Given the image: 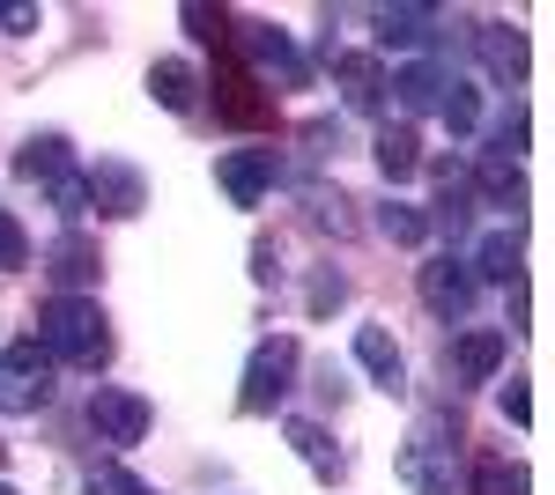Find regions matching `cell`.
<instances>
[{
	"mask_svg": "<svg viewBox=\"0 0 555 495\" xmlns=\"http://www.w3.org/2000/svg\"><path fill=\"white\" fill-rule=\"evenodd\" d=\"M467 207H474V193H467V178H437V214H429V230H460L467 222Z\"/></svg>",
	"mask_w": 555,
	"mask_h": 495,
	"instance_id": "cell-27",
	"label": "cell"
},
{
	"mask_svg": "<svg viewBox=\"0 0 555 495\" xmlns=\"http://www.w3.org/2000/svg\"><path fill=\"white\" fill-rule=\"evenodd\" d=\"M149 421H156V407H149L141 392H127V385H96V392H89V429H96V444H112V452H133V444L149 437Z\"/></svg>",
	"mask_w": 555,
	"mask_h": 495,
	"instance_id": "cell-6",
	"label": "cell"
},
{
	"mask_svg": "<svg viewBox=\"0 0 555 495\" xmlns=\"http://www.w3.org/2000/svg\"><path fill=\"white\" fill-rule=\"evenodd\" d=\"M0 30H8V38H30V30H38V8H30V0H0Z\"/></svg>",
	"mask_w": 555,
	"mask_h": 495,
	"instance_id": "cell-34",
	"label": "cell"
},
{
	"mask_svg": "<svg viewBox=\"0 0 555 495\" xmlns=\"http://www.w3.org/2000/svg\"><path fill=\"white\" fill-rule=\"evenodd\" d=\"M467 193H474L481 207H504V214L518 222V207H526V170H518V164H496V156H481V164H474V178H467Z\"/></svg>",
	"mask_w": 555,
	"mask_h": 495,
	"instance_id": "cell-16",
	"label": "cell"
},
{
	"mask_svg": "<svg viewBox=\"0 0 555 495\" xmlns=\"http://www.w3.org/2000/svg\"><path fill=\"white\" fill-rule=\"evenodd\" d=\"M378 237L415 251V245H429V214H423V207H408V200H385L378 207Z\"/></svg>",
	"mask_w": 555,
	"mask_h": 495,
	"instance_id": "cell-24",
	"label": "cell"
},
{
	"mask_svg": "<svg viewBox=\"0 0 555 495\" xmlns=\"http://www.w3.org/2000/svg\"><path fill=\"white\" fill-rule=\"evenodd\" d=\"M44 274H52V282H60V296H82L89 282H96V274H104V259H96V245H89L82 230H67V237H52V245H44V259H38Z\"/></svg>",
	"mask_w": 555,
	"mask_h": 495,
	"instance_id": "cell-11",
	"label": "cell"
},
{
	"mask_svg": "<svg viewBox=\"0 0 555 495\" xmlns=\"http://www.w3.org/2000/svg\"><path fill=\"white\" fill-rule=\"evenodd\" d=\"M141 495H156V489H141Z\"/></svg>",
	"mask_w": 555,
	"mask_h": 495,
	"instance_id": "cell-39",
	"label": "cell"
},
{
	"mask_svg": "<svg viewBox=\"0 0 555 495\" xmlns=\"http://www.w3.org/2000/svg\"><path fill=\"white\" fill-rule=\"evenodd\" d=\"M415 289H423L429 318H444V326H460V318L474 311V296H481V282H474V266H467V259H452V251H437V259L423 266V282H415Z\"/></svg>",
	"mask_w": 555,
	"mask_h": 495,
	"instance_id": "cell-7",
	"label": "cell"
},
{
	"mask_svg": "<svg viewBox=\"0 0 555 495\" xmlns=\"http://www.w3.org/2000/svg\"><path fill=\"white\" fill-rule=\"evenodd\" d=\"M67 148H75L67 133H30V141H23V156H15V170H23V178H38V185H52L60 170H75Z\"/></svg>",
	"mask_w": 555,
	"mask_h": 495,
	"instance_id": "cell-23",
	"label": "cell"
},
{
	"mask_svg": "<svg viewBox=\"0 0 555 495\" xmlns=\"http://www.w3.org/2000/svg\"><path fill=\"white\" fill-rule=\"evenodd\" d=\"M467 495H526V466H512V458H474V489Z\"/></svg>",
	"mask_w": 555,
	"mask_h": 495,
	"instance_id": "cell-25",
	"label": "cell"
},
{
	"mask_svg": "<svg viewBox=\"0 0 555 495\" xmlns=\"http://www.w3.org/2000/svg\"><path fill=\"white\" fill-rule=\"evenodd\" d=\"M0 495H15V481H0Z\"/></svg>",
	"mask_w": 555,
	"mask_h": 495,
	"instance_id": "cell-37",
	"label": "cell"
},
{
	"mask_svg": "<svg viewBox=\"0 0 555 495\" xmlns=\"http://www.w3.org/2000/svg\"><path fill=\"white\" fill-rule=\"evenodd\" d=\"M437 112H444V126H452V133H474V126H481V89L452 75V82H444V96H437Z\"/></svg>",
	"mask_w": 555,
	"mask_h": 495,
	"instance_id": "cell-26",
	"label": "cell"
},
{
	"mask_svg": "<svg viewBox=\"0 0 555 495\" xmlns=\"http://www.w3.org/2000/svg\"><path fill=\"white\" fill-rule=\"evenodd\" d=\"M30 340L52 355V370H104L112 363V318L96 311V296H52Z\"/></svg>",
	"mask_w": 555,
	"mask_h": 495,
	"instance_id": "cell-1",
	"label": "cell"
},
{
	"mask_svg": "<svg viewBox=\"0 0 555 495\" xmlns=\"http://www.w3.org/2000/svg\"><path fill=\"white\" fill-rule=\"evenodd\" d=\"M504 348H512L504 326H474V333H460V348H452V370L467 377V385H489V377L504 370Z\"/></svg>",
	"mask_w": 555,
	"mask_h": 495,
	"instance_id": "cell-15",
	"label": "cell"
},
{
	"mask_svg": "<svg viewBox=\"0 0 555 495\" xmlns=\"http://www.w3.org/2000/svg\"><path fill=\"white\" fill-rule=\"evenodd\" d=\"M15 266H30V237H23V222L0 207V274H15Z\"/></svg>",
	"mask_w": 555,
	"mask_h": 495,
	"instance_id": "cell-32",
	"label": "cell"
},
{
	"mask_svg": "<svg viewBox=\"0 0 555 495\" xmlns=\"http://www.w3.org/2000/svg\"><path fill=\"white\" fill-rule=\"evenodd\" d=\"M178 23H185L201 44H215L222 30H230V15H222V8H208V0H185V8H178Z\"/></svg>",
	"mask_w": 555,
	"mask_h": 495,
	"instance_id": "cell-31",
	"label": "cell"
},
{
	"mask_svg": "<svg viewBox=\"0 0 555 495\" xmlns=\"http://www.w3.org/2000/svg\"><path fill=\"white\" fill-rule=\"evenodd\" d=\"M82 178H89V207H104V214H119V222L149 207V185H141V170L119 164V156H96Z\"/></svg>",
	"mask_w": 555,
	"mask_h": 495,
	"instance_id": "cell-9",
	"label": "cell"
},
{
	"mask_svg": "<svg viewBox=\"0 0 555 495\" xmlns=\"http://www.w3.org/2000/svg\"><path fill=\"white\" fill-rule=\"evenodd\" d=\"M489 141H496V148H489L496 164H518V148H526V104H518V96H512V112L496 119V133H489Z\"/></svg>",
	"mask_w": 555,
	"mask_h": 495,
	"instance_id": "cell-30",
	"label": "cell"
},
{
	"mask_svg": "<svg viewBox=\"0 0 555 495\" xmlns=\"http://www.w3.org/2000/svg\"><path fill=\"white\" fill-rule=\"evenodd\" d=\"M44 407H52V355L23 333L0 348V414H44Z\"/></svg>",
	"mask_w": 555,
	"mask_h": 495,
	"instance_id": "cell-4",
	"label": "cell"
},
{
	"mask_svg": "<svg viewBox=\"0 0 555 495\" xmlns=\"http://www.w3.org/2000/svg\"><path fill=\"white\" fill-rule=\"evenodd\" d=\"M282 437L297 444V458H304V466H311V473H319V481H326V489H334V481H341V473H348V458L334 452V437H326L319 421H304V414H289V421H282Z\"/></svg>",
	"mask_w": 555,
	"mask_h": 495,
	"instance_id": "cell-17",
	"label": "cell"
},
{
	"mask_svg": "<svg viewBox=\"0 0 555 495\" xmlns=\"http://www.w3.org/2000/svg\"><path fill=\"white\" fill-rule=\"evenodd\" d=\"M334 89H341L348 112H378L385 104V60L378 52H341L334 60Z\"/></svg>",
	"mask_w": 555,
	"mask_h": 495,
	"instance_id": "cell-14",
	"label": "cell"
},
{
	"mask_svg": "<svg viewBox=\"0 0 555 495\" xmlns=\"http://www.w3.org/2000/svg\"><path fill=\"white\" fill-rule=\"evenodd\" d=\"M444 82H452V75H444L437 60H408V67H392V75H385V89L400 96V112H437Z\"/></svg>",
	"mask_w": 555,
	"mask_h": 495,
	"instance_id": "cell-18",
	"label": "cell"
},
{
	"mask_svg": "<svg viewBox=\"0 0 555 495\" xmlns=\"http://www.w3.org/2000/svg\"><path fill=\"white\" fill-rule=\"evenodd\" d=\"M237 44H245V60H253L245 75L282 82V89H311V60L289 44V30H274V23H237Z\"/></svg>",
	"mask_w": 555,
	"mask_h": 495,
	"instance_id": "cell-5",
	"label": "cell"
},
{
	"mask_svg": "<svg viewBox=\"0 0 555 495\" xmlns=\"http://www.w3.org/2000/svg\"><path fill=\"white\" fill-rule=\"evenodd\" d=\"M474 282H518V222H504V230H489L481 245H474Z\"/></svg>",
	"mask_w": 555,
	"mask_h": 495,
	"instance_id": "cell-22",
	"label": "cell"
},
{
	"mask_svg": "<svg viewBox=\"0 0 555 495\" xmlns=\"http://www.w3.org/2000/svg\"><path fill=\"white\" fill-rule=\"evenodd\" d=\"M371 23H378L385 52H415V44L437 38V23H444V15H437V8H378Z\"/></svg>",
	"mask_w": 555,
	"mask_h": 495,
	"instance_id": "cell-19",
	"label": "cell"
},
{
	"mask_svg": "<svg viewBox=\"0 0 555 495\" xmlns=\"http://www.w3.org/2000/svg\"><path fill=\"white\" fill-rule=\"evenodd\" d=\"M149 96H156L164 112H193V104H201V67H193V60H156V67H149Z\"/></svg>",
	"mask_w": 555,
	"mask_h": 495,
	"instance_id": "cell-21",
	"label": "cell"
},
{
	"mask_svg": "<svg viewBox=\"0 0 555 495\" xmlns=\"http://www.w3.org/2000/svg\"><path fill=\"white\" fill-rule=\"evenodd\" d=\"M297 363H304L297 333H274V340H259L253 363H245V385H237V414H245V421L274 414L282 400H289V385H297Z\"/></svg>",
	"mask_w": 555,
	"mask_h": 495,
	"instance_id": "cell-3",
	"label": "cell"
},
{
	"mask_svg": "<svg viewBox=\"0 0 555 495\" xmlns=\"http://www.w3.org/2000/svg\"><path fill=\"white\" fill-rule=\"evenodd\" d=\"M460 421L452 407H429L415 421V437H408V452H400V481L415 495H460Z\"/></svg>",
	"mask_w": 555,
	"mask_h": 495,
	"instance_id": "cell-2",
	"label": "cell"
},
{
	"mask_svg": "<svg viewBox=\"0 0 555 495\" xmlns=\"http://www.w3.org/2000/svg\"><path fill=\"white\" fill-rule=\"evenodd\" d=\"M215 112H222L230 126H267V119H274V104L259 96V82L237 67V60H222V67H215Z\"/></svg>",
	"mask_w": 555,
	"mask_h": 495,
	"instance_id": "cell-12",
	"label": "cell"
},
{
	"mask_svg": "<svg viewBox=\"0 0 555 495\" xmlns=\"http://www.w3.org/2000/svg\"><path fill=\"white\" fill-rule=\"evenodd\" d=\"M356 363H363V377L378 392H408V355H400V340L385 326H356Z\"/></svg>",
	"mask_w": 555,
	"mask_h": 495,
	"instance_id": "cell-13",
	"label": "cell"
},
{
	"mask_svg": "<svg viewBox=\"0 0 555 495\" xmlns=\"http://www.w3.org/2000/svg\"><path fill=\"white\" fill-rule=\"evenodd\" d=\"M215 185H222L237 207H259L274 185H282V156H274V148H237V156L215 164Z\"/></svg>",
	"mask_w": 555,
	"mask_h": 495,
	"instance_id": "cell-8",
	"label": "cell"
},
{
	"mask_svg": "<svg viewBox=\"0 0 555 495\" xmlns=\"http://www.w3.org/2000/svg\"><path fill=\"white\" fill-rule=\"evenodd\" d=\"M0 466H8V444H0Z\"/></svg>",
	"mask_w": 555,
	"mask_h": 495,
	"instance_id": "cell-38",
	"label": "cell"
},
{
	"mask_svg": "<svg viewBox=\"0 0 555 495\" xmlns=\"http://www.w3.org/2000/svg\"><path fill=\"white\" fill-rule=\"evenodd\" d=\"M304 207H311V222H319V230H334V237H348V230H356L348 200H341V193H326V185H304Z\"/></svg>",
	"mask_w": 555,
	"mask_h": 495,
	"instance_id": "cell-29",
	"label": "cell"
},
{
	"mask_svg": "<svg viewBox=\"0 0 555 495\" xmlns=\"http://www.w3.org/2000/svg\"><path fill=\"white\" fill-rule=\"evenodd\" d=\"M371 156H378L385 185H408V178L423 170V141H415V126H385L378 141H371Z\"/></svg>",
	"mask_w": 555,
	"mask_h": 495,
	"instance_id": "cell-20",
	"label": "cell"
},
{
	"mask_svg": "<svg viewBox=\"0 0 555 495\" xmlns=\"http://www.w3.org/2000/svg\"><path fill=\"white\" fill-rule=\"evenodd\" d=\"M474 60L496 89H526V38L512 23H474Z\"/></svg>",
	"mask_w": 555,
	"mask_h": 495,
	"instance_id": "cell-10",
	"label": "cell"
},
{
	"mask_svg": "<svg viewBox=\"0 0 555 495\" xmlns=\"http://www.w3.org/2000/svg\"><path fill=\"white\" fill-rule=\"evenodd\" d=\"M348 303V282L341 274H319V282H311V296H304V311H311V318H326V311H341Z\"/></svg>",
	"mask_w": 555,
	"mask_h": 495,
	"instance_id": "cell-33",
	"label": "cell"
},
{
	"mask_svg": "<svg viewBox=\"0 0 555 495\" xmlns=\"http://www.w3.org/2000/svg\"><path fill=\"white\" fill-rule=\"evenodd\" d=\"M44 193H52V214H60V222H82V214H89V178H82V170H60Z\"/></svg>",
	"mask_w": 555,
	"mask_h": 495,
	"instance_id": "cell-28",
	"label": "cell"
},
{
	"mask_svg": "<svg viewBox=\"0 0 555 495\" xmlns=\"http://www.w3.org/2000/svg\"><path fill=\"white\" fill-rule=\"evenodd\" d=\"M504 421H518V429H526V421H533V392H526V385H504Z\"/></svg>",
	"mask_w": 555,
	"mask_h": 495,
	"instance_id": "cell-36",
	"label": "cell"
},
{
	"mask_svg": "<svg viewBox=\"0 0 555 495\" xmlns=\"http://www.w3.org/2000/svg\"><path fill=\"white\" fill-rule=\"evenodd\" d=\"M89 495H141V481L119 473V466H104V473H89Z\"/></svg>",
	"mask_w": 555,
	"mask_h": 495,
	"instance_id": "cell-35",
	"label": "cell"
}]
</instances>
